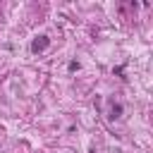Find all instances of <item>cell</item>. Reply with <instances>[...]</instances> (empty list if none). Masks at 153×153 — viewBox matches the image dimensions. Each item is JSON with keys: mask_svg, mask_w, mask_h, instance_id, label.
<instances>
[{"mask_svg": "<svg viewBox=\"0 0 153 153\" xmlns=\"http://www.w3.org/2000/svg\"><path fill=\"white\" fill-rule=\"evenodd\" d=\"M45 45H48V36H38V38H36V41L31 43V48H33L36 53H38V50H43Z\"/></svg>", "mask_w": 153, "mask_h": 153, "instance_id": "1", "label": "cell"}, {"mask_svg": "<svg viewBox=\"0 0 153 153\" xmlns=\"http://www.w3.org/2000/svg\"><path fill=\"white\" fill-rule=\"evenodd\" d=\"M120 112H122V105H112V110H110V117H120Z\"/></svg>", "mask_w": 153, "mask_h": 153, "instance_id": "2", "label": "cell"}]
</instances>
